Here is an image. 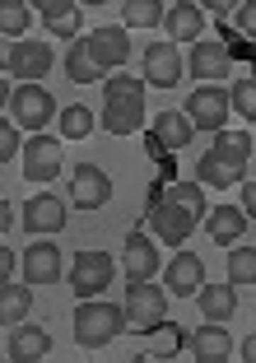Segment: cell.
Here are the masks:
<instances>
[{
    "label": "cell",
    "mask_w": 256,
    "mask_h": 363,
    "mask_svg": "<svg viewBox=\"0 0 256 363\" xmlns=\"http://www.w3.org/2000/svg\"><path fill=\"white\" fill-rule=\"evenodd\" d=\"M126 308H112V303H98V298H84L75 312V340L84 345V350H98V345L117 340L121 331H126Z\"/></svg>",
    "instance_id": "obj_1"
},
{
    "label": "cell",
    "mask_w": 256,
    "mask_h": 363,
    "mask_svg": "<svg viewBox=\"0 0 256 363\" xmlns=\"http://www.w3.org/2000/svg\"><path fill=\"white\" fill-rule=\"evenodd\" d=\"M121 308H126V321L135 331H159L163 321H168V289L150 284V279H130Z\"/></svg>",
    "instance_id": "obj_2"
},
{
    "label": "cell",
    "mask_w": 256,
    "mask_h": 363,
    "mask_svg": "<svg viewBox=\"0 0 256 363\" xmlns=\"http://www.w3.org/2000/svg\"><path fill=\"white\" fill-rule=\"evenodd\" d=\"M10 121L14 126H23V130H43L47 121L56 117V98L47 94L43 84H19V89H10Z\"/></svg>",
    "instance_id": "obj_3"
},
{
    "label": "cell",
    "mask_w": 256,
    "mask_h": 363,
    "mask_svg": "<svg viewBox=\"0 0 256 363\" xmlns=\"http://www.w3.org/2000/svg\"><path fill=\"white\" fill-rule=\"evenodd\" d=\"M228 112H233V103H228V94L219 84H201L191 98H187V117H191V126L196 130H224V121H228Z\"/></svg>",
    "instance_id": "obj_4"
},
{
    "label": "cell",
    "mask_w": 256,
    "mask_h": 363,
    "mask_svg": "<svg viewBox=\"0 0 256 363\" xmlns=\"http://www.w3.org/2000/svg\"><path fill=\"white\" fill-rule=\"evenodd\" d=\"M5 70H10L14 79H23V84H38V79L52 70V47L33 43V38H19V43H10V52H5Z\"/></svg>",
    "instance_id": "obj_5"
},
{
    "label": "cell",
    "mask_w": 256,
    "mask_h": 363,
    "mask_svg": "<svg viewBox=\"0 0 256 363\" xmlns=\"http://www.w3.org/2000/svg\"><path fill=\"white\" fill-rule=\"evenodd\" d=\"M150 224H154V233H159L163 242L182 247L201 219H196V214H187L177 201H172V196H154V201H150Z\"/></svg>",
    "instance_id": "obj_6"
},
{
    "label": "cell",
    "mask_w": 256,
    "mask_h": 363,
    "mask_svg": "<svg viewBox=\"0 0 256 363\" xmlns=\"http://www.w3.org/2000/svg\"><path fill=\"white\" fill-rule=\"evenodd\" d=\"M112 284V261L107 252H79L70 261V289H75L79 298H94V294H107Z\"/></svg>",
    "instance_id": "obj_7"
},
{
    "label": "cell",
    "mask_w": 256,
    "mask_h": 363,
    "mask_svg": "<svg viewBox=\"0 0 256 363\" xmlns=\"http://www.w3.org/2000/svg\"><path fill=\"white\" fill-rule=\"evenodd\" d=\"M89 52H94L98 70H117L130 61V28L126 23H103L98 33H89Z\"/></svg>",
    "instance_id": "obj_8"
},
{
    "label": "cell",
    "mask_w": 256,
    "mask_h": 363,
    "mask_svg": "<svg viewBox=\"0 0 256 363\" xmlns=\"http://www.w3.org/2000/svg\"><path fill=\"white\" fill-rule=\"evenodd\" d=\"M145 126V94H117L103 103V130L107 135H135Z\"/></svg>",
    "instance_id": "obj_9"
},
{
    "label": "cell",
    "mask_w": 256,
    "mask_h": 363,
    "mask_svg": "<svg viewBox=\"0 0 256 363\" xmlns=\"http://www.w3.org/2000/svg\"><path fill=\"white\" fill-rule=\"evenodd\" d=\"M23 177L28 182H52L56 172H61V140L52 135H33L28 145H23Z\"/></svg>",
    "instance_id": "obj_10"
},
{
    "label": "cell",
    "mask_w": 256,
    "mask_h": 363,
    "mask_svg": "<svg viewBox=\"0 0 256 363\" xmlns=\"http://www.w3.org/2000/svg\"><path fill=\"white\" fill-rule=\"evenodd\" d=\"M107 196H112V182H107L103 168L79 163V168L70 172V201H75L79 210H98V205H107Z\"/></svg>",
    "instance_id": "obj_11"
},
{
    "label": "cell",
    "mask_w": 256,
    "mask_h": 363,
    "mask_svg": "<svg viewBox=\"0 0 256 363\" xmlns=\"http://www.w3.org/2000/svg\"><path fill=\"white\" fill-rule=\"evenodd\" d=\"M23 228H28V233H61L65 228V201L52 196V191H38L23 205Z\"/></svg>",
    "instance_id": "obj_12"
},
{
    "label": "cell",
    "mask_w": 256,
    "mask_h": 363,
    "mask_svg": "<svg viewBox=\"0 0 256 363\" xmlns=\"http://www.w3.org/2000/svg\"><path fill=\"white\" fill-rule=\"evenodd\" d=\"M182 79V52L172 43H150L145 47V84L172 89Z\"/></svg>",
    "instance_id": "obj_13"
},
{
    "label": "cell",
    "mask_w": 256,
    "mask_h": 363,
    "mask_svg": "<svg viewBox=\"0 0 256 363\" xmlns=\"http://www.w3.org/2000/svg\"><path fill=\"white\" fill-rule=\"evenodd\" d=\"M23 279L28 284H56L61 279V247L56 242H33L23 252Z\"/></svg>",
    "instance_id": "obj_14"
},
{
    "label": "cell",
    "mask_w": 256,
    "mask_h": 363,
    "mask_svg": "<svg viewBox=\"0 0 256 363\" xmlns=\"http://www.w3.org/2000/svg\"><path fill=\"white\" fill-rule=\"evenodd\" d=\"M187 70H191L196 79H210V84H214V79H224L228 75V47L224 43H196Z\"/></svg>",
    "instance_id": "obj_15"
},
{
    "label": "cell",
    "mask_w": 256,
    "mask_h": 363,
    "mask_svg": "<svg viewBox=\"0 0 256 363\" xmlns=\"http://www.w3.org/2000/svg\"><path fill=\"white\" fill-rule=\"evenodd\" d=\"M121 266H126V279H150L154 270H159V252H154V242L145 233H130Z\"/></svg>",
    "instance_id": "obj_16"
},
{
    "label": "cell",
    "mask_w": 256,
    "mask_h": 363,
    "mask_svg": "<svg viewBox=\"0 0 256 363\" xmlns=\"http://www.w3.org/2000/svg\"><path fill=\"white\" fill-rule=\"evenodd\" d=\"M205 284V266L201 257H191V252H182V257L168 261V294H201Z\"/></svg>",
    "instance_id": "obj_17"
},
{
    "label": "cell",
    "mask_w": 256,
    "mask_h": 363,
    "mask_svg": "<svg viewBox=\"0 0 256 363\" xmlns=\"http://www.w3.org/2000/svg\"><path fill=\"white\" fill-rule=\"evenodd\" d=\"M191 354L201 363H224L233 354V340H228V331H219V321H205L201 331L191 335Z\"/></svg>",
    "instance_id": "obj_18"
},
{
    "label": "cell",
    "mask_w": 256,
    "mask_h": 363,
    "mask_svg": "<svg viewBox=\"0 0 256 363\" xmlns=\"http://www.w3.org/2000/svg\"><path fill=\"white\" fill-rule=\"evenodd\" d=\"M191 135H196L191 117H182V112H172V107L154 117V140H159L163 150H187V145H191Z\"/></svg>",
    "instance_id": "obj_19"
},
{
    "label": "cell",
    "mask_w": 256,
    "mask_h": 363,
    "mask_svg": "<svg viewBox=\"0 0 256 363\" xmlns=\"http://www.w3.org/2000/svg\"><path fill=\"white\" fill-rule=\"evenodd\" d=\"M205 228H210L214 242H238L243 228H247V210L243 205H219V210L205 214Z\"/></svg>",
    "instance_id": "obj_20"
},
{
    "label": "cell",
    "mask_w": 256,
    "mask_h": 363,
    "mask_svg": "<svg viewBox=\"0 0 256 363\" xmlns=\"http://www.w3.org/2000/svg\"><path fill=\"white\" fill-rule=\"evenodd\" d=\"M201 312H205V321H219L224 326L228 317L238 312V294H233V284H201Z\"/></svg>",
    "instance_id": "obj_21"
},
{
    "label": "cell",
    "mask_w": 256,
    "mask_h": 363,
    "mask_svg": "<svg viewBox=\"0 0 256 363\" xmlns=\"http://www.w3.org/2000/svg\"><path fill=\"white\" fill-rule=\"evenodd\" d=\"M47 350H52V335L43 326H23V331L10 335V359L14 363H38V359H47Z\"/></svg>",
    "instance_id": "obj_22"
},
{
    "label": "cell",
    "mask_w": 256,
    "mask_h": 363,
    "mask_svg": "<svg viewBox=\"0 0 256 363\" xmlns=\"http://www.w3.org/2000/svg\"><path fill=\"white\" fill-rule=\"evenodd\" d=\"M214 159L219 163H228L233 172H243L247 168V159H252V135H243V130H219L214 135Z\"/></svg>",
    "instance_id": "obj_23"
},
{
    "label": "cell",
    "mask_w": 256,
    "mask_h": 363,
    "mask_svg": "<svg viewBox=\"0 0 256 363\" xmlns=\"http://www.w3.org/2000/svg\"><path fill=\"white\" fill-rule=\"evenodd\" d=\"M168 33H177L182 43H201V33H205V14H201V5H168Z\"/></svg>",
    "instance_id": "obj_24"
},
{
    "label": "cell",
    "mask_w": 256,
    "mask_h": 363,
    "mask_svg": "<svg viewBox=\"0 0 256 363\" xmlns=\"http://www.w3.org/2000/svg\"><path fill=\"white\" fill-rule=\"evenodd\" d=\"M28 279L23 284H14V279H5V289H0V321L5 326H19L23 317H28V308H33V294H28Z\"/></svg>",
    "instance_id": "obj_25"
},
{
    "label": "cell",
    "mask_w": 256,
    "mask_h": 363,
    "mask_svg": "<svg viewBox=\"0 0 256 363\" xmlns=\"http://www.w3.org/2000/svg\"><path fill=\"white\" fill-rule=\"evenodd\" d=\"M38 14H43L47 33H61V38L79 33V5H70V0H43Z\"/></svg>",
    "instance_id": "obj_26"
},
{
    "label": "cell",
    "mask_w": 256,
    "mask_h": 363,
    "mask_svg": "<svg viewBox=\"0 0 256 363\" xmlns=\"http://www.w3.org/2000/svg\"><path fill=\"white\" fill-rule=\"evenodd\" d=\"M65 75L75 79V84H94V79L103 75L94 52H89V38H75V43H70V52H65Z\"/></svg>",
    "instance_id": "obj_27"
},
{
    "label": "cell",
    "mask_w": 256,
    "mask_h": 363,
    "mask_svg": "<svg viewBox=\"0 0 256 363\" xmlns=\"http://www.w3.org/2000/svg\"><path fill=\"white\" fill-rule=\"evenodd\" d=\"M121 19H126V28H154L159 19H168V10H163L159 0H126Z\"/></svg>",
    "instance_id": "obj_28"
},
{
    "label": "cell",
    "mask_w": 256,
    "mask_h": 363,
    "mask_svg": "<svg viewBox=\"0 0 256 363\" xmlns=\"http://www.w3.org/2000/svg\"><path fill=\"white\" fill-rule=\"evenodd\" d=\"M196 177L210 182V186H238V182H247L243 172H233L228 163H219L214 154H201V163H196Z\"/></svg>",
    "instance_id": "obj_29"
},
{
    "label": "cell",
    "mask_w": 256,
    "mask_h": 363,
    "mask_svg": "<svg viewBox=\"0 0 256 363\" xmlns=\"http://www.w3.org/2000/svg\"><path fill=\"white\" fill-rule=\"evenodd\" d=\"M28 23H33V10L23 0H5V5H0V33H5V38L19 43V33H28Z\"/></svg>",
    "instance_id": "obj_30"
},
{
    "label": "cell",
    "mask_w": 256,
    "mask_h": 363,
    "mask_svg": "<svg viewBox=\"0 0 256 363\" xmlns=\"http://www.w3.org/2000/svg\"><path fill=\"white\" fill-rule=\"evenodd\" d=\"M168 196L182 205L187 214H196V219H205V191H201V182H172Z\"/></svg>",
    "instance_id": "obj_31"
},
{
    "label": "cell",
    "mask_w": 256,
    "mask_h": 363,
    "mask_svg": "<svg viewBox=\"0 0 256 363\" xmlns=\"http://www.w3.org/2000/svg\"><path fill=\"white\" fill-rule=\"evenodd\" d=\"M89 130H94V112H89V107H79V103H70L61 112V135L65 140H84Z\"/></svg>",
    "instance_id": "obj_32"
},
{
    "label": "cell",
    "mask_w": 256,
    "mask_h": 363,
    "mask_svg": "<svg viewBox=\"0 0 256 363\" xmlns=\"http://www.w3.org/2000/svg\"><path fill=\"white\" fill-rule=\"evenodd\" d=\"M228 284H256V247H238L228 257Z\"/></svg>",
    "instance_id": "obj_33"
},
{
    "label": "cell",
    "mask_w": 256,
    "mask_h": 363,
    "mask_svg": "<svg viewBox=\"0 0 256 363\" xmlns=\"http://www.w3.org/2000/svg\"><path fill=\"white\" fill-rule=\"evenodd\" d=\"M228 103H233V112H243L247 121H256V75L238 79V84L228 89Z\"/></svg>",
    "instance_id": "obj_34"
},
{
    "label": "cell",
    "mask_w": 256,
    "mask_h": 363,
    "mask_svg": "<svg viewBox=\"0 0 256 363\" xmlns=\"http://www.w3.org/2000/svg\"><path fill=\"white\" fill-rule=\"evenodd\" d=\"M19 154H23L19 126H14V121H5V126H0V159H19Z\"/></svg>",
    "instance_id": "obj_35"
},
{
    "label": "cell",
    "mask_w": 256,
    "mask_h": 363,
    "mask_svg": "<svg viewBox=\"0 0 256 363\" xmlns=\"http://www.w3.org/2000/svg\"><path fill=\"white\" fill-rule=\"evenodd\" d=\"M103 94H107V98H117V94H145V84H140L135 75H107Z\"/></svg>",
    "instance_id": "obj_36"
},
{
    "label": "cell",
    "mask_w": 256,
    "mask_h": 363,
    "mask_svg": "<svg viewBox=\"0 0 256 363\" xmlns=\"http://www.w3.org/2000/svg\"><path fill=\"white\" fill-rule=\"evenodd\" d=\"M238 23H243V33H252V38H256V0H247L243 10H238Z\"/></svg>",
    "instance_id": "obj_37"
},
{
    "label": "cell",
    "mask_w": 256,
    "mask_h": 363,
    "mask_svg": "<svg viewBox=\"0 0 256 363\" xmlns=\"http://www.w3.org/2000/svg\"><path fill=\"white\" fill-rule=\"evenodd\" d=\"M243 210L256 219V182H243Z\"/></svg>",
    "instance_id": "obj_38"
},
{
    "label": "cell",
    "mask_w": 256,
    "mask_h": 363,
    "mask_svg": "<svg viewBox=\"0 0 256 363\" xmlns=\"http://www.w3.org/2000/svg\"><path fill=\"white\" fill-rule=\"evenodd\" d=\"M243 359H247V363H256V331L247 335V345H243Z\"/></svg>",
    "instance_id": "obj_39"
}]
</instances>
